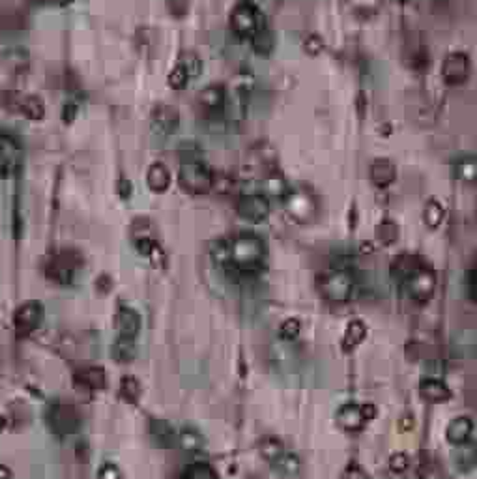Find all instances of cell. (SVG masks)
Instances as JSON below:
<instances>
[{"mask_svg": "<svg viewBox=\"0 0 477 479\" xmlns=\"http://www.w3.org/2000/svg\"><path fill=\"white\" fill-rule=\"evenodd\" d=\"M231 244V268L236 273H255L262 266L266 257L264 242L251 233H242L229 240Z\"/></svg>", "mask_w": 477, "mask_h": 479, "instance_id": "cell-1", "label": "cell"}, {"mask_svg": "<svg viewBox=\"0 0 477 479\" xmlns=\"http://www.w3.org/2000/svg\"><path fill=\"white\" fill-rule=\"evenodd\" d=\"M231 28L240 40L251 41L260 30L266 28V21L257 4L249 0L238 2L231 12Z\"/></svg>", "mask_w": 477, "mask_h": 479, "instance_id": "cell-2", "label": "cell"}, {"mask_svg": "<svg viewBox=\"0 0 477 479\" xmlns=\"http://www.w3.org/2000/svg\"><path fill=\"white\" fill-rule=\"evenodd\" d=\"M178 180L182 189L191 195H204L213 189V171L202 158L182 161Z\"/></svg>", "mask_w": 477, "mask_h": 479, "instance_id": "cell-3", "label": "cell"}, {"mask_svg": "<svg viewBox=\"0 0 477 479\" xmlns=\"http://www.w3.org/2000/svg\"><path fill=\"white\" fill-rule=\"evenodd\" d=\"M47 423L56 436H70L81 427V414L70 401H53L47 410Z\"/></svg>", "mask_w": 477, "mask_h": 479, "instance_id": "cell-4", "label": "cell"}, {"mask_svg": "<svg viewBox=\"0 0 477 479\" xmlns=\"http://www.w3.org/2000/svg\"><path fill=\"white\" fill-rule=\"evenodd\" d=\"M286 213L290 215L292 220L299 223V225H309L318 212L317 197L312 195V191L299 187V189H290V193L286 195L285 199Z\"/></svg>", "mask_w": 477, "mask_h": 479, "instance_id": "cell-5", "label": "cell"}, {"mask_svg": "<svg viewBox=\"0 0 477 479\" xmlns=\"http://www.w3.org/2000/svg\"><path fill=\"white\" fill-rule=\"evenodd\" d=\"M320 292L332 304H345L354 290V279L346 270H333L320 279Z\"/></svg>", "mask_w": 477, "mask_h": 479, "instance_id": "cell-6", "label": "cell"}, {"mask_svg": "<svg viewBox=\"0 0 477 479\" xmlns=\"http://www.w3.org/2000/svg\"><path fill=\"white\" fill-rule=\"evenodd\" d=\"M468 75H470L468 54L455 51L445 56L444 64H442V77L447 87H460L463 83H466Z\"/></svg>", "mask_w": 477, "mask_h": 479, "instance_id": "cell-7", "label": "cell"}, {"mask_svg": "<svg viewBox=\"0 0 477 479\" xmlns=\"http://www.w3.org/2000/svg\"><path fill=\"white\" fill-rule=\"evenodd\" d=\"M236 208H238L240 217L253 221V223H260L270 213V199L264 193H247L240 197Z\"/></svg>", "mask_w": 477, "mask_h": 479, "instance_id": "cell-8", "label": "cell"}, {"mask_svg": "<svg viewBox=\"0 0 477 479\" xmlns=\"http://www.w3.org/2000/svg\"><path fill=\"white\" fill-rule=\"evenodd\" d=\"M406 286H408V294L416 301H419V304L429 301L432 298V294H434V288H436L434 272L431 268L423 266L416 275H412L410 279L406 281Z\"/></svg>", "mask_w": 477, "mask_h": 479, "instance_id": "cell-9", "label": "cell"}, {"mask_svg": "<svg viewBox=\"0 0 477 479\" xmlns=\"http://www.w3.org/2000/svg\"><path fill=\"white\" fill-rule=\"evenodd\" d=\"M43 319V307L36 301H28L15 311V330L19 335H28L40 326Z\"/></svg>", "mask_w": 477, "mask_h": 479, "instance_id": "cell-10", "label": "cell"}, {"mask_svg": "<svg viewBox=\"0 0 477 479\" xmlns=\"http://www.w3.org/2000/svg\"><path fill=\"white\" fill-rule=\"evenodd\" d=\"M21 165V150L10 135L0 134V176L15 173Z\"/></svg>", "mask_w": 477, "mask_h": 479, "instance_id": "cell-11", "label": "cell"}, {"mask_svg": "<svg viewBox=\"0 0 477 479\" xmlns=\"http://www.w3.org/2000/svg\"><path fill=\"white\" fill-rule=\"evenodd\" d=\"M73 273H75V262H73L72 255L67 253L53 257L49 266H47L49 279H53L59 285H72Z\"/></svg>", "mask_w": 477, "mask_h": 479, "instance_id": "cell-12", "label": "cell"}, {"mask_svg": "<svg viewBox=\"0 0 477 479\" xmlns=\"http://www.w3.org/2000/svg\"><path fill=\"white\" fill-rule=\"evenodd\" d=\"M367 423V419L363 416V408L361 405L356 403H346L343 408H339L337 412V425L341 429H345L348 433H356L361 427Z\"/></svg>", "mask_w": 477, "mask_h": 479, "instance_id": "cell-13", "label": "cell"}, {"mask_svg": "<svg viewBox=\"0 0 477 479\" xmlns=\"http://www.w3.org/2000/svg\"><path fill=\"white\" fill-rule=\"evenodd\" d=\"M199 101L206 113L212 114V116H219V114L223 113L226 103L225 88L221 87V85H210V87H206L200 92Z\"/></svg>", "mask_w": 477, "mask_h": 479, "instance_id": "cell-14", "label": "cell"}, {"mask_svg": "<svg viewBox=\"0 0 477 479\" xmlns=\"http://www.w3.org/2000/svg\"><path fill=\"white\" fill-rule=\"evenodd\" d=\"M421 260L414 253H401L391 262V275L399 281H408L421 270Z\"/></svg>", "mask_w": 477, "mask_h": 479, "instance_id": "cell-15", "label": "cell"}, {"mask_svg": "<svg viewBox=\"0 0 477 479\" xmlns=\"http://www.w3.org/2000/svg\"><path fill=\"white\" fill-rule=\"evenodd\" d=\"M140 326H142V322H140V315L137 313L133 307L129 306L120 307L118 313H116V328H118L120 335L135 339V337L139 335Z\"/></svg>", "mask_w": 477, "mask_h": 479, "instance_id": "cell-16", "label": "cell"}, {"mask_svg": "<svg viewBox=\"0 0 477 479\" xmlns=\"http://www.w3.org/2000/svg\"><path fill=\"white\" fill-rule=\"evenodd\" d=\"M453 465L457 468L458 472L468 473L471 472L477 466V444L474 442H464V444H458L453 449Z\"/></svg>", "mask_w": 477, "mask_h": 479, "instance_id": "cell-17", "label": "cell"}, {"mask_svg": "<svg viewBox=\"0 0 477 479\" xmlns=\"http://www.w3.org/2000/svg\"><path fill=\"white\" fill-rule=\"evenodd\" d=\"M471 433H474V423H471V419L468 416H458V418L451 419L449 425L445 429V436L453 446L468 442Z\"/></svg>", "mask_w": 477, "mask_h": 479, "instance_id": "cell-18", "label": "cell"}, {"mask_svg": "<svg viewBox=\"0 0 477 479\" xmlns=\"http://www.w3.org/2000/svg\"><path fill=\"white\" fill-rule=\"evenodd\" d=\"M369 174H371V180H372V184H374V186L388 187V186H391L393 182H395V176H397V169H395V165H393L390 160L380 158V160L372 161Z\"/></svg>", "mask_w": 477, "mask_h": 479, "instance_id": "cell-19", "label": "cell"}, {"mask_svg": "<svg viewBox=\"0 0 477 479\" xmlns=\"http://www.w3.org/2000/svg\"><path fill=\"white\" fill-rule=\"evenodd\" d=\"M262 193L270 199V197H275V199H286V195L290 193V186L288 182L281 173L277 171H270L266 174L264 180H262Z\"/></svg>", "mask_w": 477, "mask_h": 479, "instance_id": "cell-20", "label": "cell"}, {"mask_svg": "<svg viewBox=\"0 0 477 479\" xmlns=\"http://www.w3.org/2000/svg\"><path fill=\"white\" fill-rule=\"evenodd\" d=\"M75 382L87 392H98L105 387V371L101 367H85L75 374Z\"/></svg>", "mask_w": 477, "mask_h": 479, "instance_id": "cell-21", "label": "cell"}, {"mask_svg": "<svg viewBox=\"0 0 477 479\" xmlns=\"http://www.w3.org/2000/svg\"><path fill=\"white\" fill-rule=\"evenodd\" d=\"M171 173L163 163H152L148 173H146V184L152 189L153 193H163L171 186Z\"/></svg>", "mask_w": 477, "mask_h": 479, "instance_id": "cell-22", "label": "cell"}, {"mask_svg": "<svg viewBox=\"0 0 477 479\" xmlns=\"http://www.w3.org/2000/svg\"><path fill=\"white\" fill-rule=\"evenodd\" d=\"M419 393L425 401L429 403H442V401L449 399V387L445 386L442 380L438 379H427L419 384Z\"/></svg>", "mask_w": 477, "mask_h": 479, "instance_id": "cell-23", "label": "cell"}, {"mask_svg": "<svg viewBox=\"0 0 477 479\" xmlns=\"http://www.w3.org/2000/svg\"><path fill=\"white\" fill-rule=\"evenodd\" d=\"M135 249L140 257L150 259L156 266H163L165 264V253L161 251V247L148 236H137L135 238Z\"/></svg>", "mask_w": 477, "mask_h": 479, "instance_id": "cell-24", "label": "cell"}, {"mask_svg": "<svg viewBox=\"0 0 477 479\" xmlns=\"http://www.w3.org/2000/svg\"><path fill=\"white\" fill-rule=\"evenodd\" d=\"M365 335H367V326H365L363 322L361 320H350L345 330V335H343V341H341L343 350L345 352H352L365 339Z\"/></svg>", "mask_w": 477, "mask_h": 479, "instance_id": "cell-25", "label": "cell"}, {"mask_svg": "<svg viewBox=\"0 0 477 479\" xmlns=\"http://www.w3.org/2000/svg\"><path fill=\"white\" fill-rule=\"evenodd\" d=\"M150 431H152L153 440L158 442L159 446L169 447L174 444V429L167 423L165 419H152Z\"/></svg>", "mask_w": 477, "mask_h": 479, "instance_id": "cell-26", "label": "cell"}, {"mask_svg": "<svg viewBox=\"0 0 477 479\" xmlns=\"http://www.w3.org/2000/svg\"><path fill=\"white\" fill-rule=\"evenodd\" d=\"M113 356L116 361H120V363L131 361V359L137 356V346H135L131 337H124V335H120L118 339L114 341Z\"/></svg>", "mask_w": 477, "mask_h": 479, "instance_id": "cell-27", "label": "cell"}, {"mask_svg": "<svg viewBox=\"0 0 477 479\" xmlns=\"http://www.w3.org/2000/svg\"><path fill=\"white\" fill-rule=\"evenodd\" d=\"M21 111L28 120H34V122H38L45 116V105L38 96H27L21 101Z\"/></svg>", "mask_w": 477, "mask_h": 479, "instance_id": "cell-28", "label": "cell"}, {"mask_svg": "<svg viewBox=\"0 0 477 479\" xmlns=\"http://www.w3.org/2000/svg\"><path fill=\"white\" fill-rule=\"evenodd\" d=\"M210 253H212V259L215 264H219V266H223L226 270V268H231L232 260H231V244H229V240H215L212 244V247H210Z\"/></svg>", "mask_w": 477, "mask_h": 479, "instance_id": "cell-29", "label": "cell"}, {"mask_svg": "<svg viewBox=\"0 0 477 479\" xmlns=\"http://www.w3.org/2000/svg\"><path fill=\"white\" fill-rule=\"evenodd\" d=\"M153 122L163 131H173L174 127L178 126V114L169 107H159L158 111H153Z\"/></svg>", "mask_w": 477, "mask_h": 479, "instance_id": "cell-30", "label": "cell"}, {"mask_svg": "<svg viewBox=\"0 0 477 479\" xmlns=\"http://www.w3.org/2000/svg\"><path fill=\"white\" fill-rule=\"evenodd\" d=\"M399 238V226L395 221L384 220L377 228V240L382 246H391Z\"/></svg>", "mask_w": 477, "mask_h": 479, "instance_id": "cell-31", "label": "cell"}, {"mask_svg": "<svg viewBox=\"0 0 477 479\" xmlns=\"http://www.w3.org/2000/svg\"><path fill=\"white\" fill-rule=\"evenodd\" d=\"M457 174L458 178L466 182V184H477V158L468 156V158L458 161Z\"/></svg>", "mask_w": 477, "mask_h": 479, "instance_id": "cell-32", "label": "cell"}, {"mask_svg": "<svg viewBox=\"0 0 477 479\" xmlns=\"http://www.w3.org/2000/svg\"><path fill=\"white\" fill-rule=\"evenodd\" d=\"M423 220L429 228H438L444 221V206L438 200H429L423 210Z\"/></svg>", "mask_w": 477, "mask_h": 479, "instance_id": "cell-33", "label": "cell"}, {"mask_svg": "<svg viewBox=\"0 0 477 479\" xmlns=\"http://www.w3.org/2000/svg\"><path fill=\"white\" fill-rule=\"evenodd\" d=\"M260 453H262V457H264V459L275 462V460L283 457L285 447H283V444H281L277 438H273V436H266V438L260 442Z\"/></svg>", "mask_w": 477, "mask_h": 479, "instance_id": "cell-34", "label": "cell"}, {"mask_svg": "<svg viewBox=\"0 0 477 479\" xmlns=\"http://www.w3.org/2000/svg\"><path fill=\"white\" fill-rule=\"evenodd\" d=\"M182 479H218V473L206 462H195L182 473Z\"/></svg>", "mask_w": 477, "mask_h": 479, "instance_id": "cell-35", "label": "cell"}, {"mask_svg": "<svg viewBox=\"0 0 477 479\" xmlns=\"http://www.w3.org/2000/svg\"><path fill=\"white\" fill-rule=\"evenodd\" d=\"M189 79H191V75H189V72L186 70V66L184 64H176V66L171 70V74H169V87L174 88V90H182V88L187 87V83H189Z\"/></svg>", "mask_w": 477, "mask_h": 479, "instance_id": "cell-36", "label": "cell"}, {"mask_svg": "<svg viewBox=\"0 0 477 479\" xmlns=\"http://www.w3.org/2000/svg\"><path fill=\"white\" fill-rule=\"evenodd\" d=\"M350 6L358 17H374L380 8V0H350Z\"/></svg>", "mask_w": 477, "mask_h": 479, "instance_id": "cell-37", "label": "cell"}, {"mask_svg": "<svg viewBox=\"0 0 477 479\" xmlns=\"http://www.w3.org/2000/svg\"><path fill=\"white\" fill-rule=\"evenodd\" d=\"M251 45L253 49L257 51L259 54H270L273 49V36L272 32L268 30V27L264 28V30H260L255 38L251 40Z\"/></svg>", "mask_w": 477, "mask_h": 479, "instance_id": "cell-38", "label": "cell"}, {"mask_svg": "<svg viewBox=\"0 0 477 479\" xmlns=\"http://www.w3.org/2000/svg\"><path fill=\"white\" fill-rule=\"evenodd\" d=\"M178 436L180 444H182V447L187 449V451H197V449H200V446H202V436H200L199 431H195V429H184Z\"/></svg>", "mask_w": 477, "mask_h": 479, "instance_id": "cell-39", "label": "cell"}, {"mask_svg": "<svg viewBox=\"0 0 477 479\" xmlns=\"http://www.w3.org/2000/svg\"><path fill=\"white\" fill-rule=\"evenodd\" d=\"M120 392H122V395L129 403H135L140 395V384L133 376H126V379H122V382H120Z\"/></svg>", "mask_w": 477, "mask_h": 479, "instance_id": "cell-40", "label": "cell"}, {"mask_svg": "<svg viewBox=\"0 0 477 479\" xmlns=\"http://www.w3.org/2000/svg\"><path fill=\"white\" fill-rule=\"evenodd\" d=\"M273 465L277 466L279 470L283 473H286V476H292V473H296L299 470V460L296 455H292V453H283V457L281 459H277Z\"/></svg>", "mask_w": 477, "mask_h": 479, "instance_id": "cell-41", "label": "cell"}, {"mask_svg": "<svg viewBox=\"0 0 477 479\" xmlns=\"http://www.w3.org/2000/svg\"><path fill=\"white\" fill-rule=\"evenodd\" d=\"M180 64H184V66H186V70L189 72L191 77H197V75L202 72V62H200L199 56H197L195 53H191V51L182 53V56H180Z\"/></svg>", "mask_w": 477, "mask_h": 479, "instance_id": "cell-42", "label": "cell"}, {"mask_svg": "<svg viewBox=\"0 0 477 479\" xmlns=\"http://www.w3.org/2000/svg\"><path fill=\"white\" fill-rule=\"evenodd\" d=\"M299 330H301V324H299L296 319H286L281 328H279V335L285 341H294L299 335Z\"/></svg>", "mask_w": 477, "mask_h": 479, "instance_id": "cell-43", "label": "cell"}, {"mask_svg": "<svg viewBox=\"0 0 477 479\" xmlns=\"http://www.w3.org/2000/svg\"><path fill=\"white\" fill-rule=\"evenodd\" d=\"M304 49L307 54L318 56V54L324 51V40H322L318 34H309V36L304 40Z\"/></svg>", "mask_w": 477, "mask_h": 479, "instance_id": "cell-44", "label": "cell"}, {"mask_svg": "<svg viewBox=\"0 0 477 479\" xmlns=\"http://www.w3.org/2000/svg\"><path fill=\"white\" fill-rule=\"evenodd\" d=\"M408 465H410V460H408V455H405V453H393L390 457V470L393 473L406 472Z\"/></svg>", "mask_w": 477, "mask_h": 479, "instance_id": "cell-45", "label": "cell"}, {"mask_svg": "<svg viewBox=\"0 0 477 479\" xmlns=\"http://www.w3.org/2000/svg\"><path fill=\"white\" fill-rule=\"evenodd\" d=\"M98 479H122V473H120L118 466L113 462H105L98 470Z\"/></svg>", "mask_w": 477, "mask_h": 479, "instance_id": "cell-46", "label": "cell"}, {"mask_svg": "<svg viewBox=\"0 0 477 479\" xmlns=\"http://www.w3.org/2000/svg\"><path fill=\"white\" fill-rule=\"evenodd\" d=\"M341 479H367V473L363 472V468L358 465H348L345 468V472L341 476Z\"/></svg>", "mask_w": 477, "mask_h": 479, "instance_id": "cell-47", "label": "cell"}, {"mask_svg": "<svg viewBox=\"0 0 477 479\" xmlns=\"http://www.w3.org/2000/svg\"><path fill=\"white\" fill-rule=\"evenodd\" d=\"M169 10L173 12L176 17L186 15L187 12V0H169Z\"/></svg>", "mask_w": 477, "mask_h": 479, "instance_id": "cell-48", "label": "cell"}, {"mask_svg": "<svg viewBox=\"0 0 477 479\" xmlns=\"http://www.w3.org/2000/svg\"><path fill=\"white\" fill-rule=\"evenodd\" d=\"M77 111H79L77 105H75L73 101H67V103H64V109H62V120L70 124V122H73L75 116H77Z\"/></svg>", "mask_w": 477, "mask_h": 479, "instance_id": "cell-49", "label": "cell"}, {"mask_svg": "<svg viewBox=\"0 0 477 479\" xmlns=\"http://www.w3.org/2000/svg\"><path fill=\"white\" fill-rule=\"evenodd\" d=\"M133 193V186L131 182L127 178H120L118 182V195L122 197V199H129Z\"/></svg>", "mask_w": 477, "mask_h": 479, "instance_id": "cell-50", "label": "cell"}, {"mask_svg": "<svg viewBox=\"0 0 477 479\" xmlns=\"http://www.w3.org/2000/svg\"><path fill=\"white\" fill-rule=\"evenodd\" d=\"M12 478V473H10V470H8L6 466L0 465V479H10Z\"/></svg>", "mask_w": 477, "mask_h": 479, "instance_id": "cell-51", "label": "cell"}, {"mask_svg": "<svg viewBox=\"0 0 477 479\" xmlns=\"http://www.w3.org/2000/svg\"><path fill=\"white\" fill-rule=\"evenodd\" d=\"M2 429H4V418L0 416V433H2Z\"/></svg>", "mask_w": 477, "mask_h": 479, "instance_id": "cell-52", "label": "cell"}, {"mask_svg": "<svg viewBox=\"0 0 477 479\" xmlns=\"http://www.w3.org/2000/svg\"><path fill=\"white\" fill-rule=\"evenodd\" d=\"M476 286H477V264H476Z\"/></svg>", "mask_w": 477, "mask_h": 479, "instance_id": "cell-53", "label": "cell"}, {"mask_svg": "<svg viewBox=\"0 0 477 479\" xmlns=\"http://www.w3.org/2000/svg\"><path fill=\"white\" fill-rule=\"evenodd\" d=\"M395 2H405V0H395Z\"/></svg>", "mask_w": 477, "mask_h": 479, "instance_id": "cell-54", "label": "cell"}]
</instances>
